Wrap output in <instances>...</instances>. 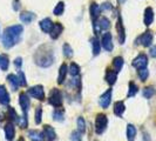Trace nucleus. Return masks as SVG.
<instances>
[{
  "mask_svg": "<svg viewBox=\"0 0 156 141\" xmlns=\"http://www.w3.org/2000/svg\"><path fill=\"white\" fill-rule=\"evenodd\" d=\"M23 31V28L21 25H14V26L7 27L2 35V44H4L5 48H11L14 45H16L20 41Z\"/></svg>",
  "mask_w": 156,
  "mask_h": 141,
  "instance_id": "1",
  "label": "nucleus"
},
{
  "mask_svg": "<svg viewBox=\"0 0 156 141\" xmlns=\"http://www.w3.org/2000/svg\"><path fill=\"white\" fill-rule=\"evenodd\" d=\"M54 61V55L51 48L47 46H41L35 53V63L41 67H48Z\"/></svg>",
  "mask_w": 156,
  "mask_h": 141,
  "instance_id": "2",
  "label": "nucleus"
},
{
  "mask_svg": "<svg viewBox=\"0 0 156 141\" xmlns=\"http://www.w3.org/2000/svg\"><path fill=\"white\" fill-rule=\"evenodd\" d=\"M48 100H49V103L53 105L54 107H61L62 106V95H61V92L58 88L52 89Z\"/></svg>",
  "mask_w": 156,
  "mask_h": 141,
  "instance_id": "3",
  "label": "nucleus"
},
{
  "mask_svg": "<svg viewBox=\"0 0 156 141\" xmlns=\"http://www.w3.org/2000/svg\"><path fill=\"white\" fill-rule=\"evenodd\" d=\"M107 124H108V120H107V117L105 114H99L98 118H96V121H95V131L98 134H102L105 132L106 127H107Z\"/></svg>",
  "mask_w": 156,
  "mask_h": 141,
  "instance_id": "4",
  "label": "nucleus"
},
{
  "mask_svg": "<svg viewBox=\"0 0 156 141\" xmlns=\"http://www.w3.org/2000/svg\"><path fill=\"white\" fill-rule=\"evenodd\" d=\"M148 65V58L146 54H140L137 55L135 59L133 60V66L136 67L137 70H141V68H146Z\"/></svg>",
  "mask_w": 156,
  "mask_h": 141,
  "instance_id": "5",
  "label": "nucleus"
},
{
  "mask_svg": "<svg viewBox=\"0 0 156 141\" xmlns=\"http://www.w3.org/2000/svg\"><path fill=\"white\" fill-rule=\"evenodd\" d=\"M28 93L31 94L33 98H37L38 100H41V101L45 100V92H44V87L41 85L32 87L31 89L28 91Z\"/></svg>",
  "mask_w": 156,
  "mask_h": 141,
  "instance_id": "6",
  "label": "nucleus"
},
{
  "mask_svg": "<svg viewBox=\"0 0 156 141\" xmlns=\"http://www.w3.org/2000/svg\"><path fill=\"white\" fill-rule=\"evenodd\" d=\"M137 41H139V44H141L142 46L149 47L150 45H151V42H153V33L149 31L144 32L140 38L137 39Z\"/></svg>",
  "mask_w": 156,
  "mask_h": 141,
  "instance_id": "7",
  "label": "nucleus"
},
{
  "mask_svg": "<svg viewBox=\"0 0 156 141\" xmlns=\"http://www.w3.org/2000/svg\"><path fill=\"white\" fill-rule=\"evenodd\" d=\"M94 27H95V31L96 33L99 31H103V30H108L110 27V21L106 18V16H102L100 18V20L98 23L94 24Z\"/></svg>",
  "mask_w": 156,
  "mask_h": 141,
  "instance_id": "8",
  "label": "nucleus"
},
{
  "mask_svg": "<svg viewBox=\"0 0 156 141\" xmlns=\"http://www.w3.org/2000/svg\"><path fill=\"white\" fill-rule=\"evenodd\" d=\"M102 47L106 51H112L113 49V37L110 33H105L102 37Z\"/></svg>",
  "mask_w": 156,
  "mask_h": 141,
  "instance_id": "9",
  "label": "nucleus"
},
{
  "mask_svg": "<svg viewBox=\"0 0 156 141\" xmlns=\"http://www.w3.org/2000/svg\"><path fill=\"white\" fill-rule=\"evenodd\" d=\"M19 103H20V107L23 108V114H26V113H27V110H28V108H30V105H31V102H30V99H28L27 94L20 93V96H19Z\"/></svg>",
  "mask_w": 156,
  "mask_h": 141,
  "instance_id": "10",
  "label": "nucleus"
},
{
  "mask_svg": "<svg viewBox=\"0 0 156 141\" xmlns=\"http://www.w3.org/2000/svg\"><path fill=\"white\" fill-rule=\"evenodd\" d=\"M116 30H117V33H119V41H120V44H125L126 33H125V27H123V24H122V19H121V16H119V20H117V25H116Z\"/></svg>",
  "mask_w": 156,
  "mask_h": 141,
  "instance_id": "11",
  "label": "nucleus"
},
{
  "mask_svg": "<svg viewBox=\"0 0 156 141\" xmlns=\"http://www.w3.org/2000/svg\"><path fill=\"white\" fill-rule=\"evenodd\" d=\"M5 134H6V139L8 141H12L16 136V129H14V125L12 124V121H9L5 126Z\"/></svg>",
  "mask_w": 156,
  "mask_h": 141,
  "instance_id": "12",
  "label": "nucleus"
},
{
  "mask_svg": "<svg viewBox=\"0 0 156 141\" xmlns=\"http://www.w3.org/2000/svg\"><path fill=\"white\" fill-rule=\"evenodd\" d=\"M62 31H63L62 25L60 23H55L54 25H53L52 31L49 32V33H51V38H52V39H58V38L60 37V34L62 33Z\"/></svg>",
  "mask_w": 156,
  "mask_h": 141,
  "instance_id": "13",
  "label": "nucleus"
},
{
  "mask_svg": "<svg viewBox=\"0 0 156 141\" xmlns=\"http://www.w3.org/2000/svg\"><path fill=\"white\" fill-rule=\"evenodd\" d=\"M44 136H45V139L46 141H53L55 140V131L49 125H47L44 127Z\"/></svg>",
  "mask_w": 156,
  "mask_h": 141,
  "instance_id": "14",
  "label": "nucleus"
},
{
  "mask_svg": "<svg viewBox=\"0 0 156 141\" xmlns=\"http://www.w3.org/2000/svg\"><path fill=\"white\" fill-rule=\"evenodd\" d=\"M154 21V11L151 7H147L144 11V25L150 26Z\"/></svg>",
  "mask_w": 156,
  "mask_h": 141,
  "instance_id": "15",
  "label": "nucleus"
},
{
  "mask_svg": "<svg viewBox=\"0 0 156 141\" xmlns=\"http://www.w3.org/2000/svg\"><path fill=\"white\" fill-rule=\"evenodd\" d=\"M53 25L54 24L52 23V20L49 18H46V19H44V20L40 21V27H41L42 32H45V33H49V32L52 31Z\"/></svg>",
  "mask_w": 156,
  "mask_h": 141,
  "instance_id": "16",
  "label": "nucleus"
},
{
  "mask_svg": "<svg viewBox=\"0 0 156 141\" xmlns=\"http://www.w3.org/2000/svg\"><path fill=\"white\" fill-rule=\"evenodd\" d=\"M110 99H112V89H108V91L101 96V99H100V105H101L103 108H107L110 103Z\"/></svg>",
  "mask_w": 156,
  "mask_h": 141,
  "instance_id": "17",
  "label": "nucleus"
},
{
  "mask_svg": "<svg viewBox=\"0 0 156 141\" xmlns=\"http://www.w3.org/2000/svg\"><path fill=\"white\" fill-rule=\"evenodd\" d=\"M100 13H101V7H100L98 4L93 2V4L90 5V16H92V20H93V21H96V19L99 18Z\"/></svg>",
  "mask_w": 156,
  "mask_h": 141,
  "instance_id": "18",
  "label": "nucleus"
},
{
  "mask_svg": "<svg viewBox=\"0 0 156 141\" xmlns=\"http://www.w3.org/2000/svg\"><path fill=\"white\" fill-rule=\"evenodd\" d=\"M34 19H35V14L32 12H23L20 14V20L23 24H31Z\"/></svg>",
  "mask_w": 156,
  "mask_h": 141,
  "instance_id": "19",
  "label": "nucleus"
},
{
  "mask_svg": "<svg viewBox=\"0 0 156 141\" xmlns=\"http://www.w3.org/2000/svg\"><path fill=\"white\" fill-rule=\"evenodd\" d=\"M9 102V95L5 86H0V103L1 105H7Z\"/></svg>",
  "mask_w": 156,
  "mask_h": 141,
  "instance_id": "20",
  "label": "nucleus"
},
{
  "mask_svg": "<svg viewBox=\"0 0 156 141\" xmlns=\"http://www.w3.org/2000/svg\"><path fill=\"white\" fill-rule=\"evenodd\" d=\"M116 78H117V72H115V70H107L105 79H106V81H107L109 85H114L115 81H116Z\"/></svg>",
  "mask_w": 156,
  "mask_h": 141,
  "instance_id": "21",
  "label": "nucleus"
},
{
  "mask_svg": "<svg viewBox=\"0 0 156 141\" xmlns=\"http://www.w3.org/2000/svg\"><path fill=\"white\" fill-rule=\"evenodd\" d=\"M125 103L122 101H117L114 103V113H115V115L117 117H121L122 114H123V112H125Z\"/></svg>",
  "mask_w": 156,
  "mask_h": 141,
  "instance_id": "22",
  "label": "nucleus"
},
{
  "mask_svg": "<svg viewBox=\"0 0 156 141\" xmlns=\"http://www.w3.org/2000/svg\"><path fill=\"white\" fill-rule=\"evenodd\" d=\"M30 139L32 141H44L45 140V136H44V134H41L40 132L38 131H30Z\"/></svg>",
  "mask_w": 156,
  "mask_h": 141,
  "instance_id": "23",
  "label": "nucleus"
},
{
  "mask_svg": "<svg viewBox=\"0 0 156 141\" xmlns=\"http://www.w3.org/2000/svg\"><path fill=\"white\" fill-rule=\"evenodd\" d=\"M122 66H123V59H122L121 56L114 58V60H113V67H114V70L119 73V72L121 70V68H122Z\"/></svg>",
  "mask_w": 156,
  "mask_h": 141,
  "instance_id": "24",
  "label": "nucleus"
},
{
  "mask_svg": "<svg viewBox=\"0 0 156 141\" xmlns=\"http://www.w3.org/2000/svg\"><path fill=\"white\" fill-rule=\"evenodd\" d=\"M66 74H67V65L63 63L60 67V70H59V78H58V82L59 84H62L65 78H66Z\"/></svg>",
  "mask_w": 156,
  "mask_h": 141,
  "instance_id": "25",
  "label": "nucleus"
},
{
  "mask_svg": "<svg viewBox=\"0 0 156 141\" xmlns=\"http://www.w3.org/2000/svg\"><path fill=\"white\" fill-rule=\"evenodd\" d=\"M90 41H92V48H93L94 55H98L100 53V51H101V44H100V41L96 38H93Z\"/></svg>",
  "mask_w": 156,
  "mask_h": 141,
  "instance_id": "26",
  "label": "nucleus"
},
{
  "mask_svg": "<svg viewBox=\"0 0 156 141\" xmlns=\"http://www.w3.org/2000/svg\"><path fill=\"white\" fill-rule=\"evenodd\" d=\"M136 135V128L133 125H128L127 127V139L129 141H133Z\"/></svg>",
  "mask_w": 156,
  "mask_h": 141,
  "instance_id": "27",
  "label": "nucleus"
},
{
  "mask_svg": "<svg viewBox=\"0 0 156 141\" xmlns=\"http://www.w3.org/2000/svg\"><path fill=\"white\" fill-rule=\"evenodd\" d=\"M8 82L11 84V86L13 88V91H16V88L19 86V81H18V77H16L14 74H9L7 77Z\"/></svg>",
  "mask_w": 156,
  "mask_h": 141,
  "instance_id": "28",
  "label": "nucleus"
},
{
  "mask_svg": "<svg viewBox=\"0 0 156 141\" xmlns=\"http://www.w3.org/2000/svg\"><path fill=\"white\" fill-rule=\"evenodd\" d=\"M7 114H8V118H9V120H11L12 122H19V117H18V114L16 113L14 108H12V107H8Z\"/></svg>",
  "mask_w": 156,
  "mask_h": 141,
  "instance_id": "29",
  "label": "nucleus"
},
{
  "mask_svg": "<svg viewBox=\"0 0 156 141\" xmlns=\"http://www.w3.org/2000/svg\"><path fill=\"white\" fill-rule=\"evenodd\" d=\"M156 91L154 87H146L144 89H143V96L146 98V99H150L153 95H155Z\"/></svg>",
  "mask_w": 156,
  "mask_h": 141,
  "instance_id": "30",
  "label": "nucleus"
},
{
  "mask_svg": "<svg viewBox=\"0 0 156 141\" xmlns=\"http://www.w3.org/2000/svg\"><path fill=\"white\" fill-rule=\"evenodd\" d=\"M8 56L6 54H1V60H0V68L2 70H6L8 68Z\"/></svg>",
  "mask_w": 156,
  "mask_h": 141,
  "instance_id": "31",
  "label": "nucleus"
},
{
  "mask_svg": "<svg viewBox=\"0 0 156 141\" xmlns=\"http://www.w3.org/2000/svg\"><path fill=\"white\" fill-rule=\"evenodd\" d=\"M137 91H139V87L136 86V84L135 82H129V91H128V96L129 98H132V96H134L135 94L137 93Z\"/></svg>",
  "mask_w": 156,
  "mask_h": 141,
  "instance_id": "32",
  "label": "nucleus"
},
{
  "mask_svg": "<svg viewBox=\"0 0 156 141\" xmlns=\"http://www.w3.org/2000/svg\"><path fill=\"white\" fill-rule=\"evenodd\" d=\"M63 9H65V4H63L62 1H60V2L54 7L53 12H54L55 16H61L63 13Z\"/></svg>",
  "mask_w": 156,
  "mask_h": 141,
  "instance_id": "33",
  "label": "nucleus"
},
{
  "mask_svg": "<svg viewBox=\"0 0 156 141\" xmlns=\"http://www.w3.org/2000/svg\"><path fill=\"white\" fill-rule=\"evenodd\" d=\"M79 72H80V67L78 66V63H72L69 66V73L73 75V77H76L79 74Z\"/></svg>",
  "mask_w": 156,
  "mask_h": 141,
  "instance_id": "34",
  "label": "nucleus"
},
{
  "mask_svg": "<svg viewBox=\"0 0 156 141\" xmlns=\"http://www.w3.org/2000/svg\"><path fill=\"white\" fill-rule=\"evenodd\" d=\"M53 118L55 121H62L63 120V110H55L53 113Z\"/></svg>",
  "mask_w": 156,
  "mask_h": 141,
  "instance_id": "35",
  "label": "nucleus"
},
{
  "mask_svg": "<svg viewBox=\"0 0 156 141\" xmlns=\"http://www.w3.org/2000/svg\"><path fill=\"white\" fill-rule=\"evenodd\" d=\"M63 54H65V56H67V58H72V55H73V49H72V47L68 44H65L63 45Z\"/></svg>",
  "mask_w": 156,
  "mask_h": 141,
  "instance_id": "36",
  "label": "nucleus"
},
{
  "mask_svg": "<svg viewBox=\"0 0 156 141\" xmlns=\"http://www.w3.org/2000/svg\"><path fill=\"white\" fill-rule=\"evenodd\" d=\"M148 75H149V72L147 68H141V70H139V77H140V79L142 81H146L147 78H148Z\"/></svg>",
  "mask_w": 156,
  "mask_h": 141,
  "instance_id": "37",
  "label": "nucleus"
},
{
  "mask_svg": "<svg viewBox=\"0 0 156 141\" xmlns=\"http://www.w3.org/2000/svg\"><path fill=\"white\" fill-rule=\"evenodd\" d=\"M78 128L80 133H83L86 131V124H85V120L82 118H79L78 119Z\"/></svg>",
  "mask_w": 156,
  "mask_h": 141,
  "instance_id": "38",
  "label": "nucleus"
},
{
  "mask_svg": "<svg viewBox=\"0 0 156 141\" xmlns=\"http://www.w3.org/2000/svg\"><path fill=\"white\" fill-rule=\"evenodd\" d=\"M18 81H19V85L20 86H26V79H25V74H23V72L20 70L19 73H18Z\"/></svg>",
  "mask_w": 156,
  "mask_h": 141,
  "instance_id": "39",
  "label": "nucleus"
},
{
  "mask_svg": "<svg viewBox=\"0 0 156 141\" xmlns=\"http://www.w3.org/2000/svg\"><path fill=\"white\" fill-rule=\"evenodd\" d=\"M41 117H42V110H41V107H38L37 112H35V124L37 125H39L41 122Z\"/></svg>",
  "mask_w": 156,
  "mask_h": 141,
  "instance_id": "40",
  "label": "nucleus"
},
{
  "mask_svg": "<svg viewBox=\"0 0 156 141\" xmlns=\"http://www.w3.org/2000/svg\"><path fill=\"white\" fill-rule=\"evenodd\" d=\"M72 141H81V136H79L78 133L72 134Z\"/></svg>",
  "mask_w": 156,
  "mask_h": 141,
  "instance_id": "41",
  "label": "nucleus"
},
{
  "mask_svg": "<svg viewBox=\"0 0 156 141\" xmlns=\"http://www.w3.org/2000/svg\"><path fill=\"white\" fill-rule=\"evenodd\" d=\"M13 8H14V11L20 9V1H19V0H14V2H13Z\"/></svg>",
  "mask_w": 156,
  "mask_h": 141,
  "instance_id": "42",
  "label": "nucleus"
},
{
  "mask_svg": "<svg viewBox=\"0 0 156 141\" xmlns=\"http://www.w3.org/2000/svg\"><path fill=\"white\" fill-rule=\"evenodd\" d=\"M150 55L153 58H156V46H153L150 48Z\"/></svg>",
  "mask_w": 156,
  "mask_h": 141,
  "instance_id": "43",
  "label": "nucleus"
},
{
  "mask_svg": "<svg viewBox=\"0 0 156 141\" xmlns=\"http://www.w3.org/2000/svg\"><path fill=\"white\" fill-rule=\"evenodd\" d=\"M21 61H23V59H21V58H16V66H18V67H19V68H20V67H21Z\"/></svg>",
  "mask_w": 156,
  "mask_h": 141,
  "instance_id": "44",
  "label": "nucleus"
},
{
  "mask_svg": "<svg viewBox=\"0 0 156 141\" xmlns=\"http://www.w3.org/2000/svg\"><path fill=\"white\" fill-rule=\"evenodd\" d=\"M18 141H25V140H23V138H20V139H19Z\"/></svg>",
  "mask_w": 156,
  "mask_h": 141,
  "instance_id": "45",
  "label": "nucleus"
},
{
  "mask_svg": "<svg viewBox=\"0 0 156 141\" xmlns=\"http://www.w3.org/2000/svg\"><path fill=\"white\" fill-rule=\"evenodd\" d=\"M0 60H1V55H0Z\"/></svg>",
  "mask_w": 156,
  "mask_h": 141,
  "instance_id": "46",
  "label": "nucleus"
}]
</instances>
